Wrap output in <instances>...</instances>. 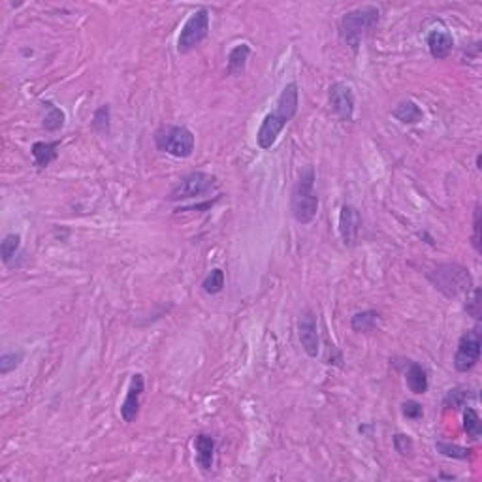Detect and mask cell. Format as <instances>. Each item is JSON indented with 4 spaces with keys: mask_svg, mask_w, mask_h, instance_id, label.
<instances>
[{
    "mask_svg": "<svg viewBox=\"0 0 482 482\" xmlns=\"http://www.w3.org/2000/svg\"><path fill=\"white\" fill-rule=\"evenodd\" d=\"M298 106H300V89L296 81H290L283 87L279 98L275 102L274 111H270L260 124L259 132H256V144L260 149H272L277 142V138L281 136L283 129L287 127L288 122L292 121L298 113Z\"/></svg>",
    "mask_w": 482,
    "mask_h": 482,
    "instance_id": "cell-1",
    "label": "cell"
},
{
    "mask_svg": "<svg viewBox=\"0 0 482 482\" xmlns=\"http://www.w3.org/2000/svg\"><path fill=\"white\" fill-rule=\"evenodd\" d=\"M381 21V10L377 6H360L347 12L341 21H339V34L341 40L354 51L358 53L362 45V40L371 32V30Z\"/></svg>",
    "mask_w": 482,
    "mask_h": 482,
    "instance_id": "cell-2",
    "label": "cell"
},
{
    "mask_svg": "<svg viewBox=\"0 0 482 482\" xmlns=\"http://www.w3.org/2000/svg\"><path fill=\"white\" fill-rule=\"evenodd\" d=\"M315 168L313 166H305L300 173V177L296 181L294 188H292V198H290V209H292V217L298 224H311L317 219L318 213V196L315 193Z\"/></svg>",
    "mask_w": 482,
    "mask_h": 482,
    "instance_id": "cell-3",
    "label": "cell"
},
{
    "mask_svg": "<svg viewBox=\"0 0 482 482\" xmlns=\"http://www.w3.org/2000/svg\"><path fill=\"white\" fill-rule=\"evenodd\" d=\"M428 279L446 298H456V296L463 294V292L469 294L471 287H473V279H471L469 270L460 266V264H441V266L430 272Z\"/></svg>",
    "mask_w": 482,
    "mask_h": 482,
    "instance_id": "cell-4",
    "label": "cell"
},
{
    "mask_svg": "<svg viewBox=\"0 0 482 482\" xmlns=\"http://www.w3.org/2000/svg\"><path fill=\"white\" fill-rule=\"evenodd\" d=\"M157 149L175 159H188L195 153L196 138L187 127L179 124H166L155 132Z\"/></svg>",
    "mask_w": 482,
    "mask_h": 482,
    "instance_id": "cell-5",
    "label": "cell"
},
{
    "mask_svg": "<svg viewBox=\"0 0 482 482\" xmlns=\"http://www.w3.org/2000/svg\"><path fill=\"white\" fill-rule=\"evenodd\" d=\"M219 187L215 175L206 172H193L183 175L175 187L170 190L168 200L170 201H183V200H195L200 196H206L209 193H213Z\"/></svg>",
    "mask_w": 482,
    "mask_h": 482,
    "instance_id": "cell-6",
    "label": "cell"
},
{
    "mask_svg": "<svg viewBox=\"0 0 482 482\" xmlns=\"http://www.w3.org/2000/svg\"><path fill=\"white\" fill-rule=\"evenodd\" d=\"M209 27H211V15L208 10L206 8L196 10L181 29V34L177 38V51L185 55V53L196 50L208 38Z\"/></svg>",
    "mask_w": 482,
    "mask_h": 482,
    "instance_id": "cell-7",
    "label": "cell"
},
{
    "mask_svg": "<svg viewBox=\"0 0 482 482\" xmlns=\"http://www.w3.org/2000/svg\"><path fill=\"white\" fill-rule=\"evenodd\" d=\"M482 333L481 326H475L473 330L465 331L458 341V349L454 353V367L460 373H468L481 360Z\"/></svg>",
    "mask_w": 482,
    "mask_h": 482,
    "instance_id": "cell-8",
    "label": "cell"
},
{
    "mask_svg": "<svg viewBox=\"0 0 482 482\" xmlns=\"http://www.w3.org/2000/svg\"><path fill=\"white\" fill-rule=\"evenodd\" d=\"M328 98H330V106L333 109V113L341 119V121L351 122L354 119V98L353 87L345 83V81H336L331 83L328 89Z\"/></svg>",
    "mask_w": 482,
    "mask_h": 482,
    "instance_id": "cell-9",
    "label": "cell"
},
{
    "mask_svg": "<svg viewBox=\"0 0 482 482\" xmlns=\"http://www.w3.org/2000/svg\"><path fill=\"white\" fill-rule=\"evenodd\" d=\"M298 338L307 356L317 358L320 353V336L317 328V315L311 309L303 311L298 318Z\"/></svg>",
    "mask_w": 482,
    "mask_h": 482,
    "instance_id": "cell-10",
    "label": "cell"
},
{
    "mask_svg": "<svg viewBox=\"0 0 482 482\" xmlns=\"http://www.w3.org/2000/svg\"><path fill=\"white\" fill-rule=\"evenodd\" d=\"M145 390V379L142 373H134L130 377L129 390L127 396L121 405V418L127 424L136 422L138 415H140V405H142V396Z\"/></svg>",
    "mask_w": 482,
    "mask_h": 482,
    "instance_id": "cell-11",
    "label": "cell"
},
{
    "mask_svg": "<svg viewBox=\"0 0 482 482\" xmlns=\"http://www.w3.org/2000/svg\"><path fill=\"white\" fill-rule=\"evenodd\" d=\"M362 228V217L351 204H343L339 211V236L345 247H354Z\"/></svg>",
    "mask_w": 482,
    "mask_h": 482,
    "instance_id": "cell-12",
    "label": "cell"
},
{
    "mask_svg": "<svg viewBox=\"0 0 482 482\" xmlns=\"http://www.w3.org/2000/svg\"><path fill=\"white\" fill-rule=\"evenodd\" d=\"M196 461L204 473H209L213 469V460H215V439L208 433H198L195 439Z\"/></svg>",
    "mask_w": 482,
    "mask_h": 482,
    "instance_id": "cell-13",
    "label": "cell"
},
{
    "mask_svg": "<svg viewBox=\"0 0 482 482\" xmlns=\"http://www.w3.org/2000/svg\"><path fill=\"white\" fill-rule=\"evenodd\" d=\"M405 382L413 394H426L430 388V381H428V371L424 366H420L418 362L407 360L405 362Z\"/></svg>",
    "mask_w": 482,
    "mask_h": 482,
    "instance_id": "cell-14",
    "label": "cell"
},
{
    "mask_svg": "<svg viewBox=\"0 0 482 482\" xmlns=\"http://www.w3.org/2000/svg\"><path fill=\"white\" fill-rule=\"evenodd\" d=\"M428 50H430V55L437 61H443L446 58L450 53H452L454 47V38L448 30H432L428 34Z\"/></svg>",
    "mask_w": 482,
    "mask_h": 482,
    "instance_id": "cell-15",
    "label": "cell"
},
{
    "mask_svg": "<svg viewBox=\"0 0 482 482\" xmlns=\"http://www.w3.org/2000/svg\"><path fill=\"white\" fill-rule=\"evenodd\" d=\"M58 145H61V142H36V144L32 145V157H34V164L40 168V170H43V168H47V166L53 162V160H57L58 157Z\"/></svg>",
    "mask_w": 482,
    "mask_h": 482,
    "instance_id": "cell-16",
    "label": "cell"
},
{
    "mask_svg": "<svg viewBox=\"0 0 482 482\" xmlns=\"http://www.w3.org/2000/svg\"><path fill=\"white\" fill-rule=\"evenodd\" d=\"M392 116L396 117L399 122H403V124H418V122L424 119V111H422V108L418 106L417 102L402 100L394 108Z\"/></svg>",
    "mask_w": 482,
    "mask_h": 482,
    "instance_id": "cell-17",
    "label": "cell"
},
{
    "mask_svg": "<svg viewBox=\"0 0 482 482\" xmlns=\"http://www.w3.org/2000/svg\"><path fill=\"white\" fill-rule=\"evenodd\" d=\"M249 55H251V47L249 43H238L234 50L228 53V74L230 76H239L243 74L245 66H247V61H249Z\"/></svg>",
    "mask_w": 482,
    "mask_h": 482,
    "instance_id": "cell-18",
    "label": "cell"
},
{
    "mask_svg": "<svg viewBox=\"0 0 482 482\" xmlns=\"http://www.w3.org/2000/svg\"><path fill=\"white\" fill-rule=\"evenodd\" d=\"M43 109L47 111L45 113V117H43V129L47 130V132H57V130H61L63 127H65V121H66V116L63 109L58 108V106H55L53 102L50 100H43L42 102Z\"/></svg>",
    "mask_w": 482,
    "mask_h": 482,
    "instance_id": "cell-19",
    "label": "cell"
},
{
    "mask_svg": "<svg viewBox=\"0 0 482 482\" xmlns=\"http://www.w3.org/2000/svg\"><path fill=\"white\" fill-rule=\"evenodd\" d=\"M379 324V313L373 309L367 311H358L354 313L353 318H351V328L358 333H367V331H373Z\"/></svg>",
    "mask_w": 482,
    "mask_h": 482,
    "instance_id": "cell-20",
    "label": "cell"
},
{
    "mask_svg": "<svg viewBox=\"0 0 482 482\" xmlns=\"http://www.w3.org/2000/svg\"><path fill=\"white\" fill-rule=\"evenodd\" d=\"M473 397H475V392L469 386H456V388L448 390V394L443 399V405L448 409H461L468 403V399H473Z\"/></svg>",
    "mask_w": 482,
    "mask_h": 482,
    "instance_id": "cell-21",
    "label": "cell"
},
{
    "mask_svg": "<svg viewBox=\"0 0 482 482\" xmlns=\"http://www.w3.org/2000/svg\"><path fill=\"white\" fill-rule=\"evenodd\" d=\"M463 430L468 433V437L473 441H479L482 435V424L481 417L473 407H465L463 409Z\"/></svg>",
    "mask_w": 482,
    "mask_h": 482,
    "instance_id": "cell-22",
    "label": "cell"
},
{
    "mask_svg": "<svg viewBox=\"0 0 482 482\" xmlns=\"http://www.w3.org/2000/svg\"><path fill=\"white\" fill-rule=\"evenodd\" d=\"M435 448H437V452L446 456V458H452V460H469L473 456V448L452 445V443H445V441H437Z\"/></svg>",
    "mask_w": 482,
    "mask_h": 482,
    "instance_id": "cell-23",
    "label": "cell"
},
{
    "mask_svg": "<svg viewBox=\"0 0 482 482\" xmlns=\"http://www.w3.org/2000/svg\"><path fill=\"white\" fill-rule=\"evenodd\" d=\"M19 247H21V236L19 234H8L6 238L2 239V243H0L2 262L10 264L14 260L15 254H17V251H19Z\"/></svg>",
    "mask_w": 482,
    "mask_h": 482,
    "instance_id": "cell-24",
    "label": "cell"
},
{
    "mask_svg": "<svg viewBox=\"0 0 482 482\" xmlns=\"http://www.w3.org/2000/svg\"><path fill=\"white\" fill-rule=\"evenodd\" d=\"M224 281H226V279H224V272L221 267H215V270H211L208 274V277L201 281V288H204L206 294H219L224 288Z\"/></svg>",
    "mask_w": 482,
    "mask_h": 482,
    "instance_id": "cell-25",
    "label": "cell"
},
{
    "mask_svg": "<svg viewBox=\"0 0 482 482\" xmlns=\"http://www.w3.org/2000/svg\"><path fill=\"white\" fill-rule=\"evenodd\" d=\"M109 124H111V108H109V104H104L94 111L93 129L98 134H109Z\"/></svg>",
    "mask_w": 482,
    "mask_h": 482,
    "instance_id": "cell-26",
    "label": "cell"
},
{
    "mask_svg": "<svg viewBox=\"0 0 482 482\" xmlns=\"http://www.w3.org/2000/svg\"><path fill=\"white\" fill-rule=\"evenodd\" d=\"M23 362V353H6L0 356V373L8 375L12 373L14 369L19 367V364Z\"/></svg>",
    "mask_w": 482,
    "mask_h": 482,
    "instance_id": "cell-27",
    "label": "cell"
},
{
    "mask_svg": "<svg viewBox=\"0 0 482 482\" xmlns=\"http://www.w3.org/2000/svg\"><path fill=\"white\" fill-rule=\"evenodd\" d=\"M468 315L479 320L481 318V288H475L471 294H468V303H465Z\"/></svg>",
    "mask_w": 482,
    "mask_h": 482,
    "instance_id": "cell-28",
    "label": "cell"
},
{
    "mask_svg": "<svg viewBox=\"0 0 482 482\" xmlns=\"http://www.w3.org/2000/svg\"><path fill=\"white\" fill-rule=\"evenodd\" d=\"M394 448H396V452L402 454V456H410V454H413V448H415V443H413V439H410L409 435L396 433V435H394Z\"/></svg>",
    "mask_w": 482,
    "mask_h": 482,
    "instance_id": "cell-29",
    "label": "cell"
},
{
    "mask_svg": "<svg viewBox=\"0 0 482 482\" xmlns=\"http://www.w3.org/2000/svg\"><path fill=\"white\" fill-rule=\"evenodd\" d=\"M402 413H403V417H407L409 420H418V418L424 417V409H422V405H420L418 402H415V399H409V402L403 403Z\"/></svg>",
    "mask_w": 482,
    "mask_h": 482,
    "instance_id": "cell-30",
    "label": "cell"
},
{
    "mask_svg": "<svg viewBox=\"0 0 482 482\" xmlns=\"http://www.w3.org/2000/svg\"><path fill=\"white\" fill-rule=\"evenodd\" d=\"M473 247L476 252H481V204H476L473 215Z\"/></svg>",
    "mask_w": 482,
    "mask_h": 482,
    "instance_id": "cell-31",
    "label": "cell"
},
{
    "mask_svg": "<svg viewBox=\"0 0 482 482\" xmlns=\"http://www.w3.org/2000/svg\"><path fill=\"white\" fill-rule=\"evenodd\" d=\"M476 168H479V170H481V168H482V166H481V155H476Z\"/></svg>",
    "mask_w": 482,
    "mask_h": 482,
    "instance_id": "cell-32",
    "label": "cell"
}]
</instances>
